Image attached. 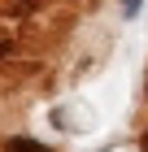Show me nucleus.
<instances>
[{
	"label": "nucleus",
	"mask_w": 148,
	"mask_h": 152,
	"mask_svg": "<svg viewBox=\"0 0 148 152\" xmlns=\"http://www.w3.org/2000/svg\"><path fill=\"white\" fill-rule=\"evenodd\" d=\"M139 148H144V152H148V135H144V139H139Z\"/></svg>",
	"instance_id": "obj_3"
},
{
	"label": "nucleus",
	"mask_w": 148,
	"mask_h": 152,
	"mask_svg": "<svg viewBox=\"0 0 148 152\" xmlns=\"http://www.w3.org/2000/svg\"><path fill=\"white\" fill-rule=\"evenodd\" d=\"M122 9H126V18H135V13H139V0H122Z\"/></svg>",
	"instance_id": "obj_2"
},
{
	"label": "nucleus",
	"mask_w": 148,
	"mask_h": 152,
	"mask_svg": "<svg viewBox=\"0 0 148 152\" xmlns=\"http://www.w3.org/2000/svg\"><path fill=\"white\" fill-rule=\"evenodd\" d=\"M4 152H48V148H44V143H35V139H26V135H18V139L4 143Z\"/></svg>",
	"instance_id": "obj_1"
}]
</instances>
